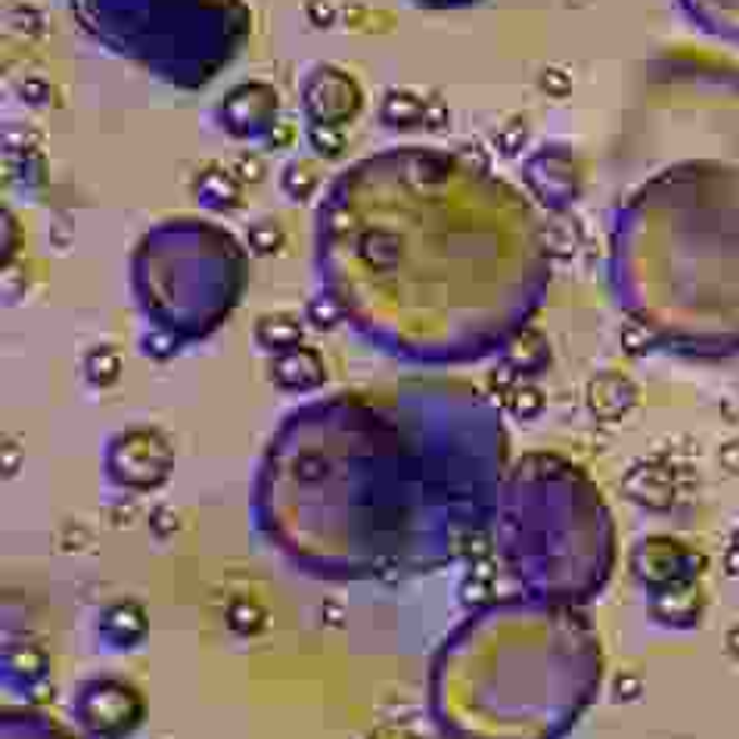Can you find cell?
I'll return each instance as SVG.
<instances>
[{
    "mask_svg": "<svg viewBox=\"0 0 739 739\" xmlns=\"http://www.w3.org/2000/svg\"><path fill=\"white\" fill-rule=\"evenodd\" d=\"M705 560L696 553L693 547L674 538H647L637 550V575L647 581L650 590L677 581H696Z\"/></svg>",
    "mask_w": 739,
    "mask_h": 739,
    "instance_id": "6da1fadb",
    "label": "cell"
},
{
    "mask_svg": "<svg viewBox=\"0 0 739 739\" xmlns=\"http://www.w3.org/2000/svg\"><path fill=\"white\" fill-rule=\"evenodd\" d=\"M702 609H705V597L696 587V581H677V585L650 590L652 622H659L665 628H696L702 618Z\"/></svg>",
    "mask_w": 739,
    "mask_h": 739,
    "instance_id": "7a4b0ae2",
    "label": "cell"
},
{
    "mask_svg": "<svg viewBox=\"0 0 739 739\" xmlns=\"http://www.w3.org/2000/svg\"><path fill=\"white\" fill-rule=\"evenodd\" d=\"M625 488L630 491V498L647 503V506H668L674 498L672 476L665 466H637L628 478Z\"/></svg>",
    "mask_w": 739,
    "mask_h": 739,
    "instance_id": "3957f363",
    "label": "cell"
},
{
    "mask_svg": "<svg viewBox=\"0 0 739 739\" xmlns=\"http://www.w3.org/2000/svg\"><path fill=\"white\" fill-rule=\"evenodd\" d=\"M379 115L394 125V128H404V125H416L423 122L426 115V103L416 97V93H404V90H391L386 97V103L379 107Z\"/></svg>",
    "mask_w": 739,
    "mask_h": 739,
    "instance_id": "277c9868",
    "label": "cell"
},
{
    "mask_svg": "<svg viewBox=\"0 0 739 739\" xmlns=\"http://www.w3.org/2000/svg\"><path fill=\"white\" fill-rule=\"evenodd\" d=\"M255 339L267 348H289L299 339V326L292 324V317H264L255 326Z\"/></svg>",
    "mask_w": 739,
    "mask_h": 739,
    "instance_id": "5b68a950",
    "label": "cell"
},
{
    "mask_svg": "<svg viewBox=\"0 0 739 739\" xmlns=\"http://www.w3.org/2000/svg\"><path fill=\"white\" fill-rule=\"evenodd\" d=\"M115 373H118V354L112 351V348H97V351H90V358H87V376L93 379V383H112L115 379Z\"/></svg>",
    "mask_w": 739,
    "mask_h": 739,
    "instance_id": "8992f818",
    "label": "cell"
},
{
    "mask_svg": "<svg viewBox=\"0 0 739 739\" xmlns=\"http://www.w3.org/2000/svg\"><path fill=\"white\" fill-rule=\"evenodd\" d=\"M249 242L259 252H277L283 242V230L274 221H259L255 227H249Z\"/></svg>",
    "mask_w": 739,
    "mask_h": 739,
    "instance_id": "52a82bcc",
    "label": "cell"
},
{
    "mask_svg": "<svg viewBox=\"0 0 739 739\" xmlns=\"http://www.w3.org/2000/svg\"><path fill=\"white\" fill-rule=\"evenodd\" d=\"M311 143H314V150L321 152V155H329V159L346 150V140H342V134H336L333 128H314V130H311Z\"/></svg>",
    "mask_w": 739,
    "mask_h": 739,
    "instance_id": "ba28073f",
    "label": "cell"
},
{
    "mask_svg": "<svg viewBox=\"0 0 739 739\" xmlns=\"http://www.w3.org/2000/svg\"><path fill=\"white\" fill-rule=\"evenodd\" d=\"M541 87L550 97H568L572 78H568V72H563V68H547L541 75Z\"/></svg>",
    "mask_w": 739,
    "mask_h": 739,
    "instance_id": "9c48e42d",
    "label": "cell"
},
{
    "mask_svg": "<svg viewBox=\"0 0 739 739\" xmlns=\"http://www.w3.org/2000/svg\"><path fill=\"white\" fill-rule=\"evenodd\" d=\"M234 172H237L239 180H261V162L259 159H252V155H239L237 165H234Z\"/></svg>",
    "mask_w": 739,
    "mask_h": 739,
    "instance_id": "30bf717a",
    "label": "cell"
}]
</instances>
